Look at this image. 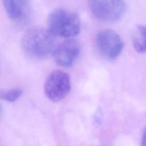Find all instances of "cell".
Returning <instances> with one entry per match:
<instances>
[{
	"label": "cell",
	"instance_id": "6da1fadb",
	"mask_svg": "<svg viewBox=\"0 0 146 146\" xmlns=\"http://www.w3.org/2000/svg\"><path fill=\"white\" fill-rule=\"evenodd\" d=\"M57 46L55 36L48 29L39 26L27 29L21 39L23 51L35 59H43L52 55Z\"/></svg>",
	"mask_w": 146,
	"mask_h": 146
},
{
	"label": "cell",
	"instance_id": "7a4b0ae2",
	"mask_svg": "<svg viewBox=\"0 0 146 146\" xmlns=\"http://www.w3.org/2000/svg\"><path fill=\"white\" fill-rule=\"evenodd\" d=\"M47 29L55 36L71 38L80 30V20L74 12L56 9L52 11L47 18Z\"/></svg>",
	"mask_w": 146,
	"mask_h": 146
},
{
	"label": "cell",
	"instance_id": "3957f363",
	"mask_svg": "<svg viewBox=\"0 0 146 146\" xmlns=\"http://www.w3.org/2000/svg\"><path fill=\"white\" fill-rule=\"evenodd\" d=\"M92 14L104 22H115L124 14L126 6L124 0H88Z\"/></svg>",
	"mask_w": 146,
	"mask_h": 146
},
{
	"label": "cell",
	"instance_id": "277c9868",
	"mask_svg": "<svg viewBox=\"0 0 146 146\" xmlns=\"http://www.w3.org/2000/svg\"><path fill=\"white\" fill-rule=\"evenodd\" d=\"M70 90V77L67 72L56 70L49 74L44 83V91L50 100L55 102L62 100Z\"/></svg>",
	"mask_w": 146,
	"mask_h": 146
},
{
	"label": "cell",
	"instance_id": "5b68a950",
	"mask_svg": "<svg viewBox=\"0 0 146 146\" xmlns=\"http://www.w3.org/2000/svg\"><path fill=\"white\" fill-rule=\"evenodd\" d=\"M95 44L98 52L108 60L117 58L124 47L120 35L112 29L100 31L96 36Z\"/></svg>",
	"mask_w": 146,
	"mask_h": 146
},
{
	"label": "cell",
	"instance_id": "8992f818",
	"mask_svg": "<svg viewBox=\"0 0 146 146\" xmlns=\"http://www.w3.org/2000/svg\"><path fill=\"white\" fill-rule=\"evenodd\" d=\"M80 47L77 40L67 39L57 46L52 54L54 59L59 66L70 67L79 55Z\"/></svg>",
	"mask_w": 146,
	"mask_h": 146
},
{
	"label": "cell",
	"instance_id": "52a82bcc",
	"mask_svg": "<svg viewBox=\"0 0 146 146\" xmlns=\"http://www.w3.org/2000/svg\"><path fill=\"white\" fill-rule=\"evenodd\" d=\"M2 2L8 17L11 20L19 21L25 17L27 0H2Z\"/></svg>",
	"mask_w": 146,
	"mask_h": 146
},
{
	"label": "cell",
	"instance_id": "ba28073f",
	"mask_svg": "<svg viewBox=\"0 0 146 146\" xmlns=\"http://www.w3.org/2000/svg\"><path fill=\"white\" fill-rule=\"evenodd\" d=\"M134 49L139 53L146 52V26L139 25L132 39Z\"/></svg>",
	"mask_w": 146,
	"mask_h": 146
},
{
	"label": "cell",
	"instance_id": "9c48e42d",
	"mask_svg": "<svg viewBox=\"0 0 146 146\" xmlns=\"http://www.w3.org/2000/svg\"><path fill=\"white\" fill-rule=\"evenodd\" d=\"M22 90L20 88H13L7 91L1 92V98L10 102L16 100L22 94Z\"/></svg>",
	"mask_w": 146,
	"mask_h": 146
},
{
	"label": "cell",
	"instance_id": "30bf717a",
	"mask_svg": "<svg viewBox=\"0 0 146 146\" xmlns=\"http://www.w3.org/2000/svg\"><path fill=\"white\" fill-rule=\"evenodd\" d=\"M141 146H146V128H145L141 137Z\"/></svg>",
	"mask_w": 146,
	"mask_h": 146
}]
</instances>
